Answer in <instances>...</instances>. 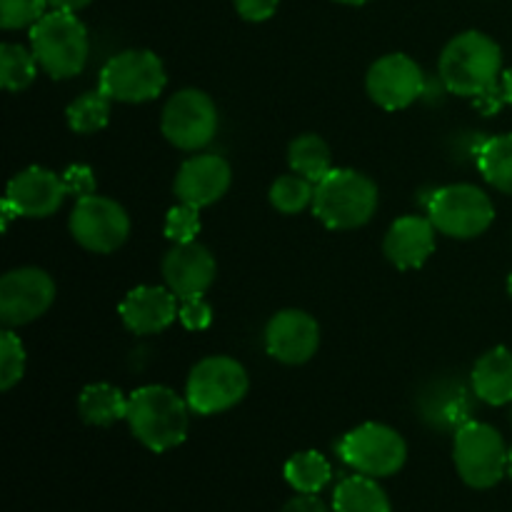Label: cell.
Returning a JSON list of instances; mask_svg holds the SVG:
<instances>
[{"instance_id":"cell-35","label":"cell","mask_w":512,"mask_h":512,"mask_svg":"<svg viewBox=\"0 0 512 512\" xmlns=\"http://www.w3.org/2000/svg\"><path fill=\"white\" fill-rule=\"evenodd\" d=\"M233 5L243 20H250V23H263V20L273 18L280 0H233Z\"/></svg>"},{"instance_id":"cell-4","label":"cell","mask_w":512,"mask_h":512,"mask_svg":"<svg viewBox=\"0 0 512 512\" xmlns=\"http://www.w3.org/2000/svg\"><path fill=\"white\" fill-rule=\"evenodd\" d=\"M30 50L53 80L75 78L88 63V28L75 13L50 10L38 23L30 25Z\"/></svg>"},{"instance_id":"cell-40","label":"cell","mask_w":512,"mask_h":512,"mask_svg":"<svg viewBox=\"0 0 512 512\" xmlns=\"http://www.w3.org/2000/svg\"><path fill=\"white\" fill-rule=\"evenodd\" d=\"M335 3H343V5H365L370 0H335Z\"/></svg>"},{"instance_id":"cell-34","label":"cell","mask_w":512,"mask_h":512,"mask_svg":"<svg viewBox=\"0 0 512 512\" xmlns=\"http://www.w3.org/2000/svg\"><path fill=\"white\" fill-rule=\"evenodd\" d=\"M63 183H65V190H68V195H75V198H88V195H95V188H98L93 168L80 163L70 165V168L65 170Z\"/></svg>"},{"instance_id":"cell-36","label":"cell","mask_w":512,"mask_h":512,"mask_svg":"<svg viewBox=\"0 0 512 512\" xmlns=\"http://www.w3.org/2000/svg\"><path fill=\"white\" fill-rule=\"evenodd\" d=\"M473 103L483 115L498 113V110L508 103V98H505V90H503V80H500L498 85H493L490 90H485V93H480L478 98H473Z\"/></svg>"},{"instance_id":"cell-33","label":"cell","mask_w":512,"mask_h":512,"mask_svg":"<svg viewBox=\"0 0 512 512\" xmlns=\"http://www.w3.org/2000/svg\"><path fill=\"white\" fill-rule=\"evenodd\" d=\"M178 320L188 330H205L213 323V308L203 295H190V298L180 300Z\"/></svg>"},{"instance_id":"cell-19","label":"cell","mask_w":512,"mask_h":512,"mask_svg":"<svg viewBox=\"0 0 512 512\" xmlns=\"http://www.w3.org/2000/svg\"><path fill=\"white\" fill-rule=\"evenodd\" d=\"M433 220L423 215H403L388 228L383 238V253L398 270H418L435 253Z\"/></svg>"},{"instance_id":"cell-18","label":"cell","mask_w":512,"mask_h":512,"mask_svg":"<svg viewBox=\"0 0 512 512\" xmlns=\"http://www.w3.org/2000/svg\"><path fill=\"white\" fill-rule=\"evenodd\" d=\"M218 265L213 253L203 243H175L163 258L165 285L180 300L190 295H205V290L215 283Z\"/></svg>"},{"instance_id":"cell-16","label":"cell","mask_w":512,"mask_h":512,"mask_svg":"<svg viewBox=\"0 0 512 512\" xmlns=\"http://www.w3.org/2000/svg\"><path fill=\"white\" fill-rule=\"evenodd\" d=\"M230 180H233V170H230L228 160L223 155H193V158L180 165L173 190L180 203H188L200 210L218 203L228 193Z\"/></svg>"},{"instance_id":"cell-21","label":"cell","mask_w":512,"mask_h":512,"mask_svg":"<svg viewBox=\"0 0 512 512\" xmlns=\"http://www.w3.org/2000/svg\"><path fill=\"white\" fill-rule=\"evenodd\" d=\"M78 413L88 425L108 428L128 415V398L110 383H93L78 398Z\"/></svg>"},{"instance_id":"cell-39","label":"cell","mask_w":512,"mask_h":512,"mask_svg":"<svg viewBox=\"0 0 512 512\" xmlns=\"http://www.w3.org/2000/svg\"><path fill=\"white\" fill-rule=\"evenodd\" d=\"M503 90H505V98H508V105H512V68L503 73Z\"/></svg>"},{"instance_id":"cell-22","label":"cell","mask_w":512,"mask_h":512,"mask_svg":"<svg viewBox=\"0 0 512 512\" xmlns=\"http://www.w3.org/2000/svg\"><path fill=\"white\" fill-rule=\"evenodd\" d=\"M335 512H390V498L370 475H350L333 493Z\"/></svg>"},{"instance_id":"cell-31","label":"cell","mask_w":512,"mask_h":512,"mask_svg":"<svg viewBox=\"0 0 512 512\" xmlns=\"http://www.w3.org/2000/svg\"><path fill=\"white\" fill-rule=\"evenodd\" d=\"M200 233V210L178 203L165 215V238L173 243H193Z\"/></svg>"},{"instance_id":"cell-26","label":"cell","mask_w":512,"mask_h":512,"mask_svg":"<svg viewBox=\"0 0 512 512\" xmlns=\"http://www.w3.org/2000/svg\"><path fill=\"white\" fill-rule=\"evenodd\" d=\"M38 75V58L20 43L0 45V83L10 93L30 88Z\"/></svg>"},{"instance_id":"cell-7","label":"cell","mask_w":512,"mask_h":512,"mask_svg":"<svg viewBox=\"0 0 512 512\" xmlns=\"http://www.w3.org/2000/svg\"><path fill=\"white\" fill-rule=\"evenodd\" d=\"M165 65L153 50L133 48L113 55L100 70L98 90L113 103H150L165 90Z\"/></svg>"},{"instance_id":"cell-29","label":"cell","mask_w":512,"mask_h":512,"mask_svg":"<svg viewBox=\"0 0 512 512\" xmlns=\"http://www.w3.org/2000/svg\"><path fill=\"white\" fill-rule=\"evenodd\" d=\"M315 200V183L298 173L280 175L270 185V205L283 215H298Z\"/></svg>"},{"instance_id":"cell-28","label":"cell","mask_w":512,"mask_h":512,"mask_svg":"<svg viewBox=\"0 0 512 512\" xmlns=\"http://www.w3.org/2000/svg\"><path fill=\"white\" fill-rule=\"evenodd\" d=\"M110 103L113 100L105 93L95 90V93H83L80 98H75L73 103L65 110V118H68L70 130L80 135L98 133L108 125L110 120Z\"/></svg>"},{"instance_id":"cell-23","label":"cell","mask_w":512,"mask_h":512,"mask_svg":"<svg viewBox=\"0 0 512 512\" xmlns=\"http://www.w3.org/2000/svg\"><path fill=\"white\" fill-rule=\"evenodd\" d=\"M480 175L500 193L512 195V133L493 135L475 153Z\"/></svg>"},{"instance_id":"cell-30","label":"cell","mask_w":512,"mask_h":512,"mask_svg":"<svg viewBox=\"0 0 512 512\" xmlns=\"http://www.w3.org/2000/svg\"><path fill=\"white\" fill-rule=\"evenodd\" d=\"M25 345L10 328L0 333V390L8 393L25 375Z\"/></svg>"},{"instance_id":"cell-13","label":"cell","mask_w":512,"mask_h":512,"mask_svg":"<svg viewBox=\"0 0 512 512\" xmlns=\"http://www.w3.org/2000/svg\"><path fill=\"white\" fill-rule=\"evenodd\" d=\"M370 100L383 110H403L413 105L425 90L423 68L405 53L383 55L365 75Z\"/></svg>"},{"instance_id":"cell-27","label":"cell","mask_w":512,"mask_h":512,"mask_svg":"<svg viewBox=\"0 0 512 512\" xmlns=\"http://www.w3.org/2000/svg\"><path fill=\"white\" fill-rule=\"evenodd\" d=\"M470 413H473V405L468 403V390L463 385H448V398L438 400L435 395H430L428 405H425V420L435 428L443 430H458L465 423H470Z\"/></svg>"},{"instance_id":"cell-25","label":"cell","mask_w":512,"mask_h":512,"mask_svg":"<svg viewBox=\"0 0 512 512\" xmlns=\"http://www.w3.org/2000/svg\"><path fill=\"white\" fill-rule=\"evenodd\" d=\"M285 480L295 493L318 495L333 478V468L318 450H303L295 453L283 468Z\"/></svg>"},{"instance_id":"cell-3","label":"cell","mask_w":512,"mask_h":512,"mask_svg":"<svg viewBox=\"0 0 512 512\" xmlns=\"http://www.w3.org/2000/svg\"><path fill=\"white\" fill-rule=\"evenodd\" d=\"M378 203V185L360 170L333 168L315 183L313 213L330 230L363 228L373 220Z\"/></svg>"},{"instance_id":"cell-8","label":"cell","mask_w":512,"mask_h":512,"mask_svg":"<svg viewBox=\"0 0 512 512\" xmlns=\"http://www.w3.org/2000/svg\"><path fill=\"white\" fill-rule=\"evenodd\" d=\"M428 218L448 238L473 240L493 225L495 205L478 185L455 183L430 195Z\"/></svg>"},{"instance_id":"cell-17","label":"cell","mask_w":512,"mask_h":512,"mask_svg":"<svg viewBox=\"0 0 512 512\" xmlns=\"http://www.w3.org/2000/svg\"><path fill=\"white\" fill-rule=\"evenodd\" d=\"M180 298L165 285H138L118 305L120 320L135 335H155L178 320Z\"/></svg>"},{"instance_id":"cell-38","label":"cell","mask_w":512,"mask_h":512,"mask_svg":"<svg viewBox=\"0 0 512 512\" xmlns=\"http://www.w3.org/2000/svg\"><path fill=\"white\" fill-rule=\"evenodd\" d=\"M90 3H93V0H48L50 8L63 10V13H80V10L88 8Z\"/></svg>"},{"instance_id":"cell-5","label":"cell","mask_w":512,"mask_h":512,"mask_svg":"<svg viewBox=\"0 0 512 512\" xmlns=\"http://www.w3.org/2000/svg\"><path fill=\"white\" fill-rule=\"evenodd\" d=\"M453 460L463 483L475 490L495 488L508 475V445L503 435L478 420L455 430Z\"/></svg>"},{"instance_id":"cell-10","label":"cell","mask_w":512,"mask_h":512,"mask_svg":"<svg viewBox=\"0 0 512 512\" xmlns=\"http://www.w3.org/2000/svg\"><path fill=\"white\" fill-rule=\"evenodd\" d=\"M220 115L213 98L198 88H185L170 95L160 115L165 140L178 150H203L218 133Z\"/></svg>"},{"instance_id":"cell-42","label":"cell","mask_w":512,"mask_h":512,"mask_svg":"<svg viewBox=\"0 0 512 512\" xmlns=\"http://www.w3.org/2000/svg\"><path fill=\"white\" fill-rule=\"evenodd\" d=\"M508 293H510V298H512V273H510V278H508Z\"/></svg>"},{"instance_id":"cell-11","label":"cell","mask_w":512,"mask_h":512,"mask_svg":"<svg viewBox=\"0 0 512 512\" xmlns=\"http://www.w3.org/2000/svg\"><path fill=\"white\" fill-rule=\"evenodd\" d=\"M68 228L80 248L108 255L128 240L130 218L118 200L95 193L75 200Z\"/></svg>"},{"instance_id":"cell-15","label":"cell","mask_w":512,"mask_h":512,"mask_svg":"<svg viewBox=\"0 0 512 512\" xmlns=\"http://www.w3.org/2000/svg\"><path fill=\"white\" fill-rule=\"evenodd\" d=\"M65 195L63 175L33 165L10 178L3 200L18 218H50L60 210Z\"/></svg>"},{"instance_id":"cell-37","label":"cell","mask_w":512,"mask_h":512,"mask_svg":"<svg viewBox=\"0 0 512 512\" xmlns=\"http://www.w3.org/2000/svg\"><path fill=\"white\" fill-rule=\"evenodd\" d=\"M280 512H330V510L325 508V505L320 503V500L315 498V495H303V493H300L298 498L290 500V503L285 505V508L280 510Z\"/></svg>"},{"instance_id":"cell-43","label":"cell","mask_w":512,"mask_h":512,"mask_svg":"<svg viewBox=\"0 0 512 512\" xmlns=\"http://www.w3.org/2000/svg\"><path fill=\"white\" fill-rule=\"evenodd\" d=\"M510 420H512V413H510Z\"/></svg>"},{"instance_id":"cell-12","label":"cell","mask_w":512,"mask_h":512,"mask_svg":"<svg viewBox=\"0 0 512 512\" xmlns=\"http://www.w3.org/2000/svg\"><path fill=\"white\" fill-rule=\"evenodd\" d=\"M55 300V283L40 268H15L0 278V323L20 328L48 313Z\"/></svg>"},{"instance_id":"cell-20","label":"cell","mask_w":512,"mask_h":512,"mask_svg":"<svg viewBox=\"0 0 512 512\" xmlns=\"http://www.w3.org/2000/svg\"><path fill=\"white\" fill-rule=\"evenodd\" d=\"M470 385H473L475 398L493 408L512 403V350L498 345L480 355L470 373Z\"/></svg>"},{"instance_id":"cell-9","label":"cell","mask_w":512,"mask_h":512,"mask_svg":"<svg viewBox=\"0 0 512 512\" xmlns=\"http://www.w3.org/2000/svg\"><path fill=\"white\" fill-rule=\"evenodd\" d=\"M338 455L345 465L370 478H390L408 460V443L395 428L383 423H363L343 435Z\"/></svg>"},{"instance_id":"cell-32","label":"cell","mask_w":512,"mask_h":512,"mask_svg":"<svg viewBox=\"0 0 512 512\" xmlns=\"http://www.w3.org/2000/svg\"><path fill=\"white\" fill-rule=\"evenodd\" d=\"M48 0H0V25L5 30H20L35 25L45 15Z\"/></svg>"},{"instance_id":"cell-6","label":"cell","mask_w":512,"mask_h":512,"mask_svg":"<svg viewBox=\"0 0 512 512\" xmlns=\"http://www.w3.org/2000/svg\"><path fill=\"white\" fill-rule=\"evenodd\" d=\"M248 370L230 355H210L193 365L185 383V400L198 415H218L248 395Z\"/></svg>"},{"instance_id":"cell-2","label":"cell","mask_w":512,"mask_h":512,"mask_svg":"<svg viewBox=\"0 0 512 512\" xmlns=\"http://www.w3.org/2000/svg\"><path fill=\"white\" fill-rule=\"evenodd\" d=\"M130 433L153 453H168L188 438L190 405L173 388L143 385L128 395Z\"/></svg>"},{"instance_id":"cell-24","label":"cell","mask_w":512,"mask_h":512,"mask_svg":"<svg viewBox=\"0 0 512 512\" xmlns=\"http://www.w3.org/2000/svg\"><path fill=\"white\" fill-rule=\"evenodd\" d=\"M288 163L293 173L303 175L313 183H320L333 170V153H330L328 143L320 135L305 133L290 143Z\"/></svg>"},{"instance_id":"cell-1","label":"cell","mask_w":512,"mask_h":512,"mask_svg":"<svg viewBox=\"0 0 512 512\" xmlns=\"http://www.w3.org/2000/svg\"><path fill=\"white\" fill-rule=\"evenodd\" d=\"M438 70L450 93L473 100L503 80V50L490 35L465 30L448 40Z\"/></svg>"},{"instance_id":"cell-14","label":"cell","mask_w":512,"mask_h":512,"mask_svg":"<svg viewBox=\"0 0 512 512\" xmlns=\"http://www.w3.org/2000/svg\"><path fill=\"white\" fill-rule=\"evenodd\" d=\"M318 348L320 325L305 310H280L265 325V350L278 363L303 365L318 353Z\"/></svg>"},{"instance_id":"cell-41","label":"cell","mask_w":512,"mask_h":512,"mask_svg":"<svg viewBox=\"0 0 512 512\" xmlns=\"http://www.w3.org/2000/svg\"><path fill=\"white\" fill-rule=\"evenodd\" d=\"M508 475H510V480H512V445L508 448Z\"/></svg>"}]
</instances>
